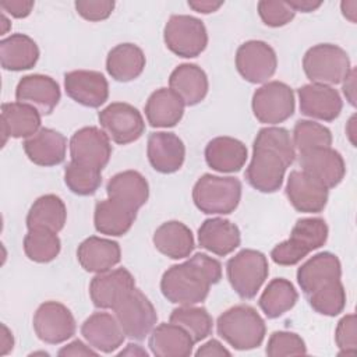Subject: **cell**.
I'll use <instances>...</instances> for the list:
<instances>
[{"label":"cell","instance_id":"6da1fadb","mask_svg":"<svg viewBox=\"0 0 357 357\" xmlns=\"http://www.w3.org/2000/svg\"><path fill=\"white\" fill-rule=\"evenodd\" d=\"M294 158L296 148L290 132L283 127H264L254 139L245 178L261 192H275L282 187L286 169Z\"/></svg>","mask_w":357,"mask_h":357},{"label":"cell","instance_id":"7a4b0ae2","mask_svg":"<svg viewBox=\"0 0 357 357\" xmlns=\"http://www.w3.org/2000/svg\"><path fill=\"white\" fill-rule=\"evenodd\" d=\"M222 279V265L218 259L197 252L183 264L170 266L160 279L165 298L173 304L194 305L204 301L212 284Z\"/></svg>","mask_w":357,"mask_h":357},{"label":"cell","instance_id":"3957f363","mask_svg":"<svg viewBox=\"0 0 357 357\" xmlns=\"http://www.w3.org/2000/svg\"><path fill=\"white\" fill-rule=\"evenodd\" d=\"M219 336L236 350H251L264 342L266 326L257 310L238 304L219 315L216 321Z\"/></svg>","mask_w":357,"mask_h":357},{"label":"cell","instance_id":"277c9868","mask_svg":"<svg viewBox=\"0 0 357 357\" xmlns=\"http://www.w3.org/2000/svg\"><path fill=\"white\" fill-rule=\"evenodd\" d=\"M328 226L322 218H303L296 222L290 237L271 251V258L282 266L298 264L308 252L326 243Z\"/></svg>","mask_w":357,"mask_h":357},{"label":"cell","instance_id":"5b68a950","mask_svg":"<svg viewBox=\"0 0 357 357\" xmlns=\"http://www.w3.org/2000/svg\"><path fill=\"white\" fill-rule=\"evenodd\" d=\"M241 199V183L236 177L213 174L201 176L192 188L195 206L208 215L231 213Z\"/></svg>","mask_w":357,"mask_h":357},{"label":"cell","instance_id":"8992f818","mask_svg":"<svg viewBox=\"0 0 357 357\" xmlns=\"http://www.w3.org/2000/svg\"><path fill=\"white\" fill-rule=\"evenodd\" d=\"M303 70L311 84H339L350 73V59L337 45L319 43L310 47L303 57Z\"/></svg>","mask_w":357,"mask_h":357},{"label":"cell","instance_id":"52a82bcc","mask_svg":"<svg viewBox=\"0 0 357 357\" xmlns=\"http://www.w3.org/2000/svg\"><path fill=\"white\" fill-rule=\"evenodd\" d=\"M269 265L266 257L257 250L245 248L226 264V275L231 289L244 300L254 298L266 280Z\"/></svg>","mask_w":357,"mask_h":357},{"label":"cell","instance_id":"ba28073f","mask_svg":"<svg viewBox=\"0 0 357 357\" xmlns=\"http://www.w3.org/2000/svg\"><path fill=\"white\" fill-rule=\"evenodd\" d=\"M166 47L185 59L199 56L208 45V33L204 22L192 15H172L163 29Z\"/></svg>","mask_w":357,"mask_h":357},{"label":"cell","instance_id":"9c48e42d","mask_svg":"<svg viewBox=\"0 0 357 357\" xmlns=\"http://www.w3.org/2000/svg\"><path fill=\"white\" fill-rule=\"evenodd\" d=\"M113 311L126 336L134 340L145 339L158 321L153 304L135 287L113 308Z\"/></svg>","mask_w":357,"mask_h":357},{"label":"cell","instance_id":"30bf717a","mask_svg":"<svg viewBox=\"0 0 357 357\" xmlns=\"http://www.w3.org/2000/svg\"><path fill=\"white\" fill-rule=\"evenodd\" d=\"M251 106L259 123H283L294 113L293 89L280 81L266 82L254 92Z\"/></svg>","mask_w":357,"mask_h":357},{"label":"cell","instance_id":"8fae6325","mask_svg":"<svg viewBox=\"0 0 357 357\" xmlns=\"http://www.w3.org/2000/svg\"><path fill=\"white\" fill-rule=\"evenodd\" d=\"M98 119L109 138L120 145L137 141L145 131L141 113L130 103H110L99 112Z\"/></svg>","mask_w":357,"mask_h":357},{"label":"cell","instance_id":"7c38bea8","mask_svg":"<svg viewBox=\"0 0 357 357\" xmlns=\"http://www.w3.org/2000/svg\"><path fill=\"white\" fill-rule=\"evenodd\" d=\"M32 324L36 336L49 344H59L68 340L77 329L74 315L59 301L42 303L33 314Z\"/></svg>","mask_w":357,"mask_h":357},{"label":"cell","instance_id":"4fadbf2b","mask_svg":"<svg viewBox=\"0 0 357 357\" xmlns=\"http://www.w3.org/2000/svg\"><path fill=\"white\" fill-rule=\"evenodd\" d=\"M238 74L251 84L268 81L276 71L278 57L275 50L264 40H248L236 52Z\"/></svg>","mask_w":357,"mask_h":357},{"label":"cell","instance_id":"5bb4252c","mask_svg":"<svg viewBox=\"0 0 357 357\" xmlns=\"http://www.w3.org/2000/svg\"><path fill=\"white\" fill-rule=\"evenodd\" d=\"M70 156L73 162L102 172L112 156L109 135L93 126L79 128L70 139Z\"/></svg>","mask_w":357,"mask_h":357},{"label":"cell","instance_id":"9a60e30c","mask_svg":"<svg viewBox=\"0 0 357 357\" xmlns=\"http://www.w3.org/2000/svg\"><path fill=\"white\" fill-rule=\"evenodd\" d=\"M134 287V276L126 268H117L96 273L89 283V296L96 308L113 310Z\"/></svg>","mask_w":357,"mask_h":357},{"label":"cell","instance_id":"2e32d148","mask_svg":"<svg viewBox=\"0 0 357 357\" xmlns=\"http://www.w3.org/2000/svg\"><path fill=\"white\" fill-rule=\"evenodd\" d=\"M298 163L303 172L318 180L326 188L336 187L346 174L343 156L331 146L301 152Z\"/></svg>","mask_w":357,"mask_h":357},{"label":"cell","instance_id":"e0dca14e","mask_svg":"<svg viewBox=\"0 0 357 357\" xmlns=\"http://www.w3.org/2000/svg\"><path fill=\"white\" fill-rule=\"evenodd\" d=\"M66 93L86 107H99L109 98V84L99 71L75 70L64 74Z\"/></svg>","mask_w":357,"mask_h":357},{"label":"cell","instance_id":"ac0fdd59","mask_svg":"<svg viewBox=\"0 0 357 357\" xmlns=\"http://www.w3.org/2000/svg\"><path fill=\"white\" fill-rule=\"evenodd\" d=\"M286 195L293 208L303 213H319L328 202V188L303 170L290 173Z\"/></svg>","mask_w":357,"mask_h":357},{"label":"cell","instance_id":"d6986e66","mask_svg":"<svg viewBox=\"0 0 357 357\" xmlns=\"http://www.w3.org/2000/svg\"><path fill=\"white\" fill-rule=\"evenodd\" d=\"M297 93L300 100V112L311 119L333 121L342 112V98L331 85L307 84L298 88Z\"/></svg>","mask_w":357,"mask_h":357},{"label":"cell","instance_id":"ffe728a7","mask_svg":"<svg viewBox=\"0 0 357 357\" xmlns=\"http://www.w3.org/2000/svg\"><path fill=\"white\" fill-rule=\"evenodd\" d=\"M60 86L49 75H24L15 88V99L21 103L32 105L40 114H50L60 100Z\"/></svg>","mask_w":357,"mask_h":357},{"label":"cell","instance_id":"44dd1931","mask_svg":"<svg viewBox=\"0 0 357 357\" xmlns=\"http://www.w3.org/2000/svg\"><path fill=\"white\" fill-rule=\"evenodd\" d=\"M146 155L151 166L156 172L170 174L183 166L185 146L174 132L158 131L148 137Z\"/></svg>","mask_w":357,"mask_h":357},{"label":"cell","instance_id":"7402d4cb","mask_svg":"<svg viewBox=\"0 0 357 357\" xmlns=\"http://www.w3.org/2000/svg\"><path fill=\"white\" fill-rule=\"evenodd\" d=\"M81 335L91 347L106 354L117 350L126 337L119 321L109 312H95L88 317L81 326Z\"/></svg>","mask_w":357,"mask_h":357},{"label":"cell","instance_id":"603a6c76","mask_svg":"<svg viewBox=\"0 0 357 357\" xmlns=\"http://www.w3.org/2000/svg\"><path fill=\"white\" fill-rule=\"evenodd\" d=\"M22 145L28 159L38 166H56L66 158L67 139L53 128H40L29 138H25Z\"/></svg>","mask_w":357,"mask_h":357},{"label":"cell","instance_id":"cb8c5ba5","mask_svg":"<svg viewBox=\"0 0 357 357\" xmlns=\"http://www.w3.org/2000/svg\"><path fill=\"white\" fill-rule=\"evenodd\" d=\"M340 261L328 251L312 255L297 269V283L305 296L332 280L340 279Z\"/></svg>","mask_w":357,"mask_h":357},{"label":"cell","instance_id":"d4e9b609","mask_svg":"<svg viewBox=\"0 0 357 357\" xmlns=\"http://www.w3.org/2000/svg\"><path fill=\"white\" fill-rule=\"evenodd\" d=\"M77 259L86 272L102 273L120 262V245L113 240L91 236L78 245Z\"/></svg>","mask_w":357,"mask_h":357},{"label":"cell","instance_id":"484cf974","mask_svg":"<svg viewBox=\"0 0 357 357\" xmlns=\"http://www.w3.org/2000/svg\"><path fill=\"white\" fill-rule=\"evenodd\" d=\"M240 241L238 227L223 218L206 219L198 229L199 245L219 257L233 252L240 245Z\"/></svg>","mask_w":357,"mask_h":357},{"label":"cell","instance_id":"4316f807","mask_svg":"<svg viewBox=\"0 0 357 357\" xmlns=\"http://www.w3.org/2000/svg\"><path fill=\"white\" fill-rule=\"evenodd\" d=\"M40 130V113L28 103L13 102L1 105L3 145L7 138H29Z\"/></svg>","mask_w":357,"mask_h":357},{"label":"cell","instance_id":"83f0119b","mask_svg":"<svg viewBox=\"0 0 357 357\" xmlns=\"http://www.w3.org/2000/svg\"><path fill=\"white\" fill-rule=\"evenodd\" d=\"M148 346L158 357H188L192 353L194 340L181 326L163 322L152 329Z\"/></svg>","mask_w":357,"mask_h":357},{"label":"cell","instance_id":"f1b7e54d","mask_svg":"<svg viewBox=\"0 0 357 357\" xmlns=\"http://www.w3.org/2000/svg\"><path fill=\"white\" fill-rule=\"evenodd\" d=\"M247 146L231 137H216L205 146L208 166L220 173L238 172L247 160Z\"/></svg>","mask_w":357,"mask_h":357},{"label":"cell","instance_id":"f546056e","mask_svg":"<svg viewBox=\"0 0 357 357\" xmlns=\"http://www.w3.org/2000/svg\"><path fill=\"white\" fill-rule=\"evenodd\" d=\"M169 86L183 99L185 106H194L205 99L209 85L208 77L199 66L183 63L172 71Z\"/></svg>","mask_w":357,"mask_h":357},{"label":"cell","instance_id":"4dcf8cb0","mask_svg":"<svg viewBox=\"0 0 357 357\" xmlns=\"http://www.w3.org/2000/svg\"><path fill=\"white\" fill-rule=\"evenodd\" d=\"M153 245L163 255L172 259L190 257L195 243L191 230L178 220L162 223L153 233Z\"/></svg>","mask_w":357,"mask_h":357},{"label":"cell","instance_id":"1f68e13d","mask_svg":"<svg viewBox=\"0 0 357 357\" xmlns=\"http://www.w3.org/2000/svg\"><path fill=\"white\" fill-rule=\"evenodd\" d=\"M183 99L170 88L152 92L145 105V116L152 127H174L184 114Z\"/></svg>","mask_w":357,"mask_h":357},{"label":"cell","instance_id":"d6a6232c","mask_svg":"<svg viewBox=\"0 0 357 357\" xmlns=\"http://www.w3.org/2000/svg\"><path fill=\"white\" fill-rule=\"evenodd\" d=\"M106 192L109 198L120 201L131 209L138 211L148 201L149 185L139 172L126 170L114 174L109 180Z\"/></svg>","mask_w":357,"mask_h":357},{"label":"cell","instance_id":"836d02e7","mask_svg":"<svg viewBox=\"0 0 357 357\" xmlns=\"http://www.w3.org/2000/svg\"><path fill=\"white\" fill-rule=\"evenodd\" d=\"M137 218V211L113 198L96 204L93 213L95 229L106 236L119 237L126 234Z\"/></svg>","mask_w":357,"mask_h":357},{"label":"cell","instance_id":"e575fe53","mask_svg":"<svg viewBox=\"0 0 357 357\" xmlns=\"http://www.w3.org/2000/svg\"><path fill=\"white\" fill-rule=\"evenodd\" d=\"M38 59L39 47L28 35L14 33L0 40V63L4 70H29L36 64Z\"/></svg>","mask_w":357,"mask_h":357},{"label":"cell","instance_id":"d590c367","mask_svg":"<svg viewBox=\"0 0 357 357\" xmlns=\"http://www.w3.org/2000/svg\"><path fill=\"white\" fill-rule=\"evenodd\" d=\"M145 54L134 43L114 46L106 59L109 75L119 82H128L138 78L145 68Z\"/></svg>","mask_w":357,"mask_h":357},{"label":"cell","instance_id":"8d00e7d4","mask_svg":"<svg viewBox=\"0 0 357 357\" xmlns=\"http://www.w3.org/2000/svg\"><path fill=\"white\" fill-rule=\"evenodd\" d=\"M67 220V209L60 197L46 194L39 197L26 215L28 229H47L59 233Z\"/></svg>","mask_w":357,"mask_h":357},{"label":"cell","instance_id":"74e56055","mask_svg":"<svg viewBox=\"0 0 357 357\" xmlns=\"http://www.w3.org/2000/svg\"><path fill=\"white\" fill-rule=\"evenodd\" d=\"M298 300V293L293 283L284 278L272 279L262 291L258 304L262 312L273 319L290 311Z\"/></svg>","mask_w":357,"mask_h":357},{"label":"cell","instance_id":"f35d334b","mask_svg":"<svg viewBox=\"0 0 357 357\" xmlns=\"http://www.w3.org/2000/svg\"><path fill=\"white\" fill-rule=\"evenodd\" d=\"M170 322L185 329L192 337L194 343L206 339L213 326L212 317L204 307L195 305H180L174 308L170 314Z\"/></svg>","mask_w":357,"mask_h":357},{"label":"cell","instance_id":"ab89813d","mask_svg":"<svg viewBox=\"0 0 357 357\" xmlns=\"http://www.w3.org/2000/svg\"><path fill=\"white\" fill-rule=\"evenodd\" d=\"M61 248L60 238L56 231L47 229H28L24 237L25 255L39 264L53 261Z\"/></svg>","mask_w":357,"mask_h":357},{"label":"cell","instance_id":"60d3db41","mask_svg":"<svg viewBox=\"0 0 357 357\" xmlns=\"http://www.w3.org/2000/svg\"><path fill=\"white\" fill-rule=\"evenodd\" d=\"M311 308L322 315L335 317L340 314L346 307V290L340 279L332 280L315 291L307 294Z\"/></svg>","mask_w":357,"mask_h":357},{"label":"cell","instance_id":"b9f144b4","mask_svg":"<svg viewBox=\"0 0 357 357\" xmlns=\"http://www.w3.org/2000/svg\"><path fill=\"white\" fill-rule=\"evenodd\" d=\"M293 145L301 153L315 148L331 146L332 132L328 127L312 121L298 120L293 128Z\"/></svg>","mask_w":357,"mask_h":357},{"label":"cell","instance_id":"7bdbcfd3","mask_svg":"<svg viewBox=\"0 0 357 357\" xmlns=\"http://www.w3.org/2000/svg\"><path fill=\"white\" fill-rule=\"evenodd\" d=\"M64 183L77 195H92L102 184V174L98 169L71 160L64 169Z\"/></svg>","mask_w":357,"mask_h":357},{"label":"cell","instance_id":"ee69618b","mask_svg":"<svg viewBox=\"0 0 357 357\" xmlns=\"http://www.w3.org/2000/svg\"><path fill=\"white\" fill-rule=\"evenodd\" d=\"M265 351L269 357L301 356L307 353V347L304 340L297 333L289 331H276L271 335Z\"/></svg>","mask_w":357,"mask_h":357},{"label":"cell","instance_id":"f6af8a7d","mask_svg":"<svg viewBox=\"0 0 357 357\" xmlns=\"http://www.w3.org/2000/svg\"><path fill=\"white\" fill-rule=\"evenodd\" d=\"M257 7L262 22L272 28L289 24L296 15V11L286 1L262 0L258 3Z\"/></svg>","mask_w":357,"mask_h":357},{"label":"cell","instance_id":"bcb514c9","mask_svg":"<svg viewBox=\"0 0 357 357\" xmlns=\"http://www.w3.org/2000/svg\"><path fill=\"white\" fill-rule=\"evenodd\" d=\"M335 340L339 347V356H353L357 351V325L356 315H344L336 326Z\"/></svg>","mask_w":357,"mask_h":357},{"label":"cell","instance_id":"7dc6e473","mask_svg":"<svg viewBox=\"0 0 357 357\" xmlns=\"http://www.w3.org/2000/svg\"><path fill=\"white\" fill-rule=\"evenodd\" d=\"M114 8L113 0H77L75 10L86 21H102L110 17Z\"/></svg>","mask_w":357,"mask_h":357},{"label":"cell","instance_id":"c3c4849f","mask_svg":"<svg viewBox=\"0 0 357 357\" xmlns=\"http://www.w3.org/2000/svg\"><path fill=\"white\" fill-rule=\"evenodd\" d=\"M35 3L32 0H3L0 7L14 18H25L31 14Z\"/></svg>","mask_w":357,"mask_h":357},{"label":"cell","instance_id":"681fc988","mask_svg":"<svg viewBox=\"0 0 357 357\" xmlns=\"http://www.w3.org/2000/svg\"><path fill=\"white\" fill-rule=\"evenodd\" d=\"M99 351H96L93 347H89V346H86L84 342H81V340H73L71 343H68L67 346H64V347H61L60 350H59V356H64V357H67V356H74V357H79V356H96Z\"/></svg>","mask_w":357,"mask_h":357},{"label":"cell","instance_id":"f907efd6","mask_svg":"<svg viewBox=\"0 0 357 357\" xmlns=\"http://www.w3.org/2000/svg\"><path fill=\"white\" fill-rule=\"evenodd\" d=\"M231 353L216 339H211L195 351L197 357H222V356H230Z\"/></svg>","mask_w":357,"mask_h":357},{"label":"cell","instance_id":"816d5d0a","mask_svg":"<svg viewBox=\"0 0 357 357\" xmlns=\"http://www.w3.org/2000/svg\"><path fill=\"white\" fill-rule=\"evenodd\" d=\"M223 6V1H212V0H190L188 7L201 14H209L218 11Z\"/></svg>","mask_w":357,"mask_h":357},{"label":"cell","instance_id":"f5cc1de1","mask_svg":"<svg viewBox=\"0 0 357 357\" xmlns=\"http://www.w3.org/2000/svg\"><path fill=\"white\" fill-rule=\"evenodd\" d=\"M343 82V93L351 106H356V70L351 68Z\"/></svg>","mask_w":357,"mask_h":357},{"label":"cell","instance_id":"db71d44e","mask_svg":"<svg viewBox=\"0 0 357 357\" xmlns=\"http://www.w3.org/2000/svg\"><path fill=\"white\" fill-rule=\"evenodd\" d=\"M286 3L294 11H301V13H311L322 6V1H314V0H289Z\"/></svg>","mask_w":357,"mask_h":357},{"label":"cell","instance_id":"11a10c76","mask_svg":"<svg viewBox=\"0 0 357 357\" xmlns=\"http://www.w3.org/2000/svg\"><path fill=\"white\" fill-rule=\"evenodd\" d=\"M14 346V337L13 333L10 332V329L1 324V339H0V354L6 356L7 353H10L13 350Z\"/></svg>","mask_w":357,"mask_h":357},{"label":"cell","instance_id":"9f6ffc18","mask_svg":"<svg viewBox=\"0 0 357 357\" xmlns=\"http://www.w3.org/2000/svg\"><path fill=\"white\" fill-rule=\"evenodd\" d=\"M340 8H342V13L343 15L350 21V22H356L357 18V1L356 0H351V1H342L340 3Z\"/></svg>","mask_w":357,"mask_h":357},{"label":"cell","instance_id":"6f0895ef","mask_svg":"<svg viewBox=\"0 0 357 357\" xmlns=\"http://www.w3.org/2000/svg\"><path fill=\"white\" fill-rule=\"evenodd\" d=\"M119 356H148V353L145 351V350H142L138 344H132V343H130V344H127V349L126 350H121L120 353H119Z\"/></svg>","mask_w":357,"mask_h":357},{"label":"cell","instance_id":"680465c9","mask_svg":"<svg viewBox=\"0 0 357 357\" xmlns=\"http://www.w3.org/2000/svg\"><path fill=\"white\" fill-rule=\"evenodd\" d=\"M356 121V116H351V119L349 120V123H347V127H346V132H347V135H349V139H350V142L356 146V141H354V134H356V130H354V123Z\"/></svg>","mask_w":357,"mask_h":357},{"label":"cell","instance_id":"91938a15","mask_svg":"<svg viewBox=\"0 0 357 357\" xmlns=\"http://www.w3.org/2000/svg\"><path fill=\"white\" fill-rule=\"evenodd\" d=\"M1 24H3V28H1V35H4L10 26V21L7 20V17L4 15V13H1Z\"/></svg>","mask_w":357,"mask_h":357}]
</instances>
